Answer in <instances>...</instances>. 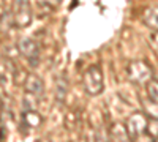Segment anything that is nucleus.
<instances>
[{"label":"nucleus","mask_w":158,"mask_h":142,"mask_svg":"<svg viewBox=\"0 0 158 142\" xmlns=\"http://www.w3.org/2000/svg\"><path fill=\"white\" fill-rule=\"evenodd\" d=\"M127 73H128L130 81H133L135 84H141V85L150 82L152 77H153L152 68L146 62H133V63H130L128 68H127Z\"/></svg>","instance_id":"obj_2"},{"label":"nucleus","mask_w":158,"mask_h":142,"mask_svg":"<svg viewBox=\"0 0 158 142\" xmlns=\"http://www.w3.org/2000/svg\"><path fill=\"white\" fill-rule=\"evenodd\" d=\"M118 126H120V123H114L112 125V128H111V131H109V136H111V139L112 140H127V139H130L128 137V133H127V128L122 125V130H118Z\"/></svg>","instance_id":"obj_11"},{"label":"nucleus","mask_w":158,"mask_h":142,"mask_svg":"<svg viewBox=\"0 0 158 142\" xmlns=\"http://www.w3.org/2000/svg\"><path fill=\"white\" fill-rule=\"evenodd\" d=\"M147 96H149V108L156 109L153 117H158V81L147 82Z\"/></svg>","instance_id":"obj_7"},{"label":"nucleus","mask_w":158,"mask_h":142,"mask_svg":"<svg viewBox=\"0 0 158 142\" xmlns=\"http://www.w3.org/2000/svg\"><path fill=\"white\" fill-rule=\"evenodd\" d=\"M82 85L84 90L89 95H100L104 88V79H103V73L98 65H92L82 76Z\"/></svg>","instance_id":"obj_1"},{"label":"nucleus","mask_w":158,"mask_h":142,"mask_svg":"<svg viewBox=\"0 0 158 142\" xmlns=\"http://www.w3.org/2000/svg\"><path fill=\"white\" fill-rule=\"evenodd\" d=\"M18 49H19L21 55L29 62L30 67H33V68L38 67L40 47H38L35 40H32V38H22V40H19V43H18Z\"/></svg>","instance_id":"obj_5"},{"label":"nucleus","mask_w":158,"mask_h":142,"mask_svg":"<svg viewBox=\"0 0 158 142\" xmlns=\"http://www.w3.org/2000/svg\"><path fill=\"white\" fill-rule=\"evenodd\" d=\"M13 21L18 27H27L32 22V8H30V0H15L13 5Z\"/></svg>","instance_id":"obj_3"},{"label":"nucleus","mask_w":158,"mask_h":142,"mask_svg":"<svg viewBox=\"0 0 158 142\" xmlns=\"http://www.w3.org/2000/svg\"><path fill=\"white\" fill-rule=\"evenodd\" d=\"M144 22L150 29L158 32V6H152V8L146 10V13H144Z\"/></svg>","instance_id":"obj_9"},{"label":"nucleus","mask_w":158,"mask_h":142,"mask_svg":"<svg viewBox=\"0 0 158 142\" xmlns=\"http://www.w3.org/2000/svg\"><path fill=\"white\" fill-rule=\"evenodd\" d=\"M22 120H24V123H25L27 128H36V126L41 125V122H43L41 115H40L36 111H33V109H29L27 112H24Z\"/></svg>","instance_id":"obj_8"},{"label":"nucleus","mask_w":158,"mask_h":142,"mask_svg":"<svg viewBox=\"0 0 158 142\" xmlns=\"http://www.w3.org/2000/svg\"><path fill=\"white\" fill-rule=\"evenodd\" d=\"M3 5V0H0V6H2Z\"/></svg>","instance_id":"obj_14"},{"label":"nucleus","mask_w":158,"mask_h":142,"mask_svg":"<svg viewBox=\"0 0 158 142\" xmlns=\"http://www.w3.org/2000/svg\"><path fill=\"white\" fill-rule=\"evenodd\" d=\"M146 134H147L150 139H158V117H152V115H147Z\"/></svg>","instance_id":"obj_10"},{"label":"nucleus","mask_w":158,"mask_h":142,"mask_svg":"<svg viewBox=\"0 0 158 142\" xmlns=\"http://www.w3.org/2000/svg\"><path fill=\"white\" fill-rule=\"evenodd\" d=\"M150 43H152V46L155 47V51L158 52V32H156V33H153V35L150 36Z\"/></svg>","instance_id":"obj_13"},{"label":"nucleus","mask_w":158,"mask_h":142,"mask_svg":"<svg viewBox=\"0 0 158 142\" xmlns=\"http://www.w3.org/2000/svg\"><path fill=\"white\" fill-rule=\"evenodd\" d=\"M67 88H68V85H67V81H65V79H60V81L57 82V87H56V96H57L60 101L65 98V95H67Z\"/></svg>","instance_id":"obj_12"},{"label":"nucleus","mask_w":158,"mask_h":142,"mask_svg":"<svg viewBox=\"0 0 158 142\" xmlns=\"http://www.w3.org/2000/svg\"><path fill=\"white\" fill-rule=\"evenodd\" d=\"M146 126H147V114H141V112L131 114L125 123L130 139H138L144 136L146 134Z\"/></svg>","instance_id":"obj_4"},{"label":"nucleus","mask_w":158,"mask_h":142,"mask_svg":"<svg viewBox=\"0 0 158 142\" xmlns=\"http://www.w3.org/2000/svg\"><path fill=\"white\" fill-rule=\"evenodd\" d=\"M24 88H25V92H27V95L40 96V95H43V92H44V84H43V81L40 79L38 76L29 74L27 79H25V82H24Z\"/></svg>","instance_id":"obj_6"}]
</instances>
